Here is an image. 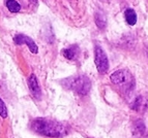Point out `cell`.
Here are the masks:
<instances>
[{
  "label": "cell",
  "instance_id": "3957f363",
  "mask_svg": "<svg viewBox=\"0 0 148 138\" xmlns=\"http://www.w3.org/2000/svg\"><path fill=\"white\" fill-rule=\"evenodd\" d=\"M110 79H111L112 84L122 87L128 91L135 87V79H134L131 72L126 69H120V70L115 71L111 74Z\"/></svg>",
  "mask_w": 148,
  "mask_h": 138
},
{
  "label": "cell",
  "instance_id": "5bb4252c",
  "mask_svg": "<svg viewBox=\"0 0 148 138\" xmlns=\"http://www.w3.org/2000/svg\"><path fill=\"white\" fill-rule=\"evenodd\" d=\"M31 1H33V2H36V0H31Z\"/></svg>",
  "mask_w": 148,
  "mask_h": 138
},
{
  "label": "cell",
  "instance_id": "52a82bcc",
  "mask_svg": "<svg viewBox=\"0 0 148 138\" xmlns=\"http://www.w3.org/2000/svg\"><path fill=\"white\" fill-rule=\"evenodd\" d=\"M61 53L64 56V58L75 61V60H77L80 57V55H81V49H80L79 45H71V47H66V49H62Z\"/></svg>",
  "mask_w": 148,
  "mask_h": 138
},
{
  "label": "cell",
  "instance_id": "7a4b0ae2",
  "mask_svg": "<svg viewBox=\"0 0 148 138\" xmlns=\"http://www.w3.org/2000/svg\"><path fill=\"white\" fill-rule=\"evenodd\" d=\"M63 87L76 92L79 95L85 96L90 91L91 83L86 75H77V76H73L65 79L63 81Z\"/></svg>",
  "mask_w": 148,
  "mask_h": 138
},
{
  "label": "cell",
  "instance_id": "30bf717a",
  "mask_svg": "<svg viewBox=\"0 0 148 138\" xmlns=\"http://www.w3.org/2000/svg\"><path fill=\"white\" fill-rule=\"evenodd\" d=\"M124 18H125V21L128 25L134 26V25L137 23V15L136 12L132 8H127V9L124 12Z\"/></svg>",
  "mask_w": 148,
  "mask_h": 138
},
{
  "label": "cell",
  "instance_id": "8fae6325",
  "mask_svg": "<svg viewBox=\"0 0 148 138\" xmlns=\"http://www.w3.org/2000/svg\"><path fill=\"white\" fill-rule=\"evenodd\" d=\"M94 20H95L96 26L99 28V29H105L107 26V19L105 17V15L101 12H97L94 16Z\"/></svg>",
  "mask_w": 148,
  "mask_h": 138
},
{
  "label": "cell",
  "instance_id": "4fadbf2b",
  "mask_svg": "<svg viewBox=\"0 0 148 138\" xmlns=\"http://www.w3.org/2000/svg\"><path fill=\"white\" fill-rule=\"evenodd\" d=\"M0 116L3 118L8 116V108H6V105L1 98H0Z\"/></svg>",
  "mask_w": 148,
  "mask_h": 138
},
{
  "label": "cell",
  "instance_id": "6da1fadb",
  "mask_svg": "<svg viewBox=\"0 0 148 138\" xmlns=\"http://www.w3.org/2000/svg\"><path fill=\"white\" fill-rule=\"evenodd\" d=\"M31 129L35 133L50 138H60L69 132L66 124L48 118H37L31 122Z\"/></svg>",
  "mask_w": 148,
  "mask_h": 138
},
{
  "label": "cell",
  "instance_id": "ba28073f",
  "mask_svg": "<svg viewBox=\"0 0 148 138\" xmlns=\"http://www.w3.org/2000/svg\"><path fill=\"white\" fill-rule=\"evenodd\" d=\"M133 135L137 138H142L146 134V126L142 120H137L133 123L132 127Z\"/></svg>",
  "mask_w": 148,
  "mask_h": 138
},
{
  "label": "cell",
  "instance_id": "7c38bea8",
  "mask_svg": "<svg viewBox=\"0 0 148 138\" xmlns=\"http://www.w3.org/2000/svg\"><path fill=\"white\" fill-rule=\"evenodd\" d=\"M5 5H6V8H8L10 12H12V14L19 12L21 9L20 3L18 2V1H16V0H6Z\"/></svg>",
  "mask_w": 148,
  "mask_h": 138
},
{
  "label": "cell",
  "instance_id": "5b68a950",
  "mask_svg": "<svg viewBox=\"0 0 148 138\" xmlns=\"http://www.w3.org/2000/svg\"><path fill=\"white\" fill-rule=\"evenodd\" d=\"M14 41H15L16 45H26L29 49V51L33 54H37L38 52V47H37L36 43L33 41V39H31L29 36L24 34H18L14 37Z\"/></svg>",
  "mask_w": 148,
  "mask_h": 138
},
{
  "label": "cell",
  "instance_id": "9c48e42d",
  "mask_svg": "<svg viewBox=\"0 0 148 138\" xmlns=\"http://www.w3.org/2000/svg\"><path fill=\"white\" fill-rule=\"evenodd\" d=\"M147 100L144 98L143 96H138L136 97V99L133 101V103L131 104L132 109L136 111H144L147 108Z\"/></svg>",
  "mask_w": 148,
  "mask_h": 138
},
{
  "label": "cell",
  "instance_id": "8992f818",
  "mask_svg": "<svg viewBox=\"0 0 148 138\" xmlns=\"http://www.w3.org/2000/svg\"><path fill=\"white\" fill-rule=\"evenodd\" d=\"M28 88L30 90V93L32 94V96L35 99H40L42 97V91H40V87L38 85V80H37L35 74H31L28 78Z\"/></svg>",
  "mask_w": 148,
  "mask_h": 138
},
{
  "label": "cell",
  "instance_id": "277c9868",
  "mask_svg": "<svg viewBox=\"0 0 148 138\" xmlns=\"http://www.w3.org/2000/svg\"><path fill=\"white\" fill-rule=\"evenodd\" d=\"M94 63L99 74L107 73L109 69V59L105 51L99 45H94Z\"/></svg>",
  "mask_w": 148,
  "mask_h": 138
}]
</instances>
